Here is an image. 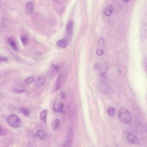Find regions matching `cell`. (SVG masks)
<instances>
[{"label":"cell","instance_id":"6da1fadb","mask_svg":"<svg viewBox=\"0 0 147 147\" xmlns=\"http://www.w3.org/2000/svg\"><path fill=\"white\" fill-rule=\"evenodd\" d=\"M119 118L120 121L124 124L129 123L131 119V115L127 109L122 107L119 109L118 113Z\"/></svg>","mask_w":147,"mask_h":147},{"label":"cell","instance_id":"7a4b0ae2","mask_svg":"<svg viewBox=\"0 0 147 147\" xmlns=\"http://www.w3.org/2000/svg\"><path fill=\"white\" fill-rule=\"evenodd\" d=\"M6 121L9 126L14 128H18L21 126L22 124L20 119L15 114L9 115L7 118Z\"/></svg>","mask_w":147,"mask_h":147},{"label":"cell","instance_id":"3957f363","mask_svg":"<svg viewBox=\"0 0 147 147\" xmlns=\"http://www.w3.org/2000/svg\"><path fill=\"white\" fill-rule=\"evenodd\" d=\"M74 130L72 127L69 129L65 138L63 147H70L72 143L73 136Z\"/></svg>","mask_w":147,"mask_h":147},{"label":"cell","instance_id":"277c9868","mask_svg":"<svg viewBox=\"0 0 147 147\" xmlns=\"http://www.w3.org/2000/svg\"><path fill=\"white\" fill-rule=\"evenodd\" d=\"M126 138L129 142L132 144H137L139 141L137 137L130 133L127 134Z\"/></svg>","mask_w":147,"mask_h":147},{"label":"cell","instance_id":"5b68a950","mask_svg":"<svg viewBox=\"0 0 147 147\" xmlns=\"http://www.w3.org/2000/svg\"><path fill=\"white\" fill-rule=\"evenodd\" d=\"M74 23L73 21L70 20L67 22L66 27V31L67 34L69 36L71 35Z\"/></svg>","mask_w":147,"mask_h":147},{"label":"cell","instance_id":"8992f818","mask_svg":"<svg viewBox=\"0 0 147 147\" xmlns=\"http://www.w3.org/2000/svg\"><path fill=\"white\" fill-rule=\"evenodd\" d=\"M46 79L44 77H40L37 79L35 82V86L37 88L42 87L45 82Z\"/></svg>","mask_w":147,"mask_h":147},{"label":"cell","instance_id":"52a82bcc","mask_svg":"<svg viewBox=\"0 0 147 147\" xmlns=\"http://www.w3.org/2000/svg\"><path fill=\"white\" fill-rule=\"evenodd\" d=\"M60 122L58 119H55L52 122L51 125L52 129L54 131L58 130L60 127Z\"/></svg>","mask_w":147,"mask_h":147},{"label":"cell","instance_id":"ba28073f","mask_svg":"<svg viewBox=\"0 0 147 147\" xmlns=\"http://www.w3.org/2000/svg\"><path fill=\"white\" fill-rule=\"evenodd\" d=\"M107 71V67L106 65H104L101 66L100 70V74L102 78H104L106 77Z\"/></svg>","mask_w":147,"mask_h":147},{"label":"cell","instance_id":"9c48e42d","mask_svg":"<svg viewBox=\"0 0 147 147\" xmlns=\"http://www.w3.org/2000/svg\"><path fill=\"white\" fill-rule=\"evenodd\" d=\"M56 44L58 47L61 48H63L67 46V42L64 39H62L57 41L56 42Z\"/></svg>","mask_w":147,"mask_h":147},{"label":"cell","instance_id":"30bf717a","mask_svg":"<svg viewBox=\"0 0 147 147\" xmlns=\"http://www.w3.org/2000/svg\"><path fill=\"white\" fill-rule=\"evenodd\" d=\"M47 111L45 109L42 111L40 114V118L41 121L44 123L47 122Z\"/></svg>","mask_w":147,"mask_h":147},{"label":"cell","instance_id":"8fae6325","mask_svg":"<svg viewBox=\"0 0 147 147\" xmlns=\"http://www.w3.org/2000/svg\"><path fill=\"white\" fill-rule=\"evenodd\" d=\"M113 11L112 6L111 5H109L105 7L104 11V13L106 16H109L112 14Z\"/></svg>","mask_w":147,"mask_h":147},{"label":"cell","instance_id":"7c38bea8","mask_svg":"<svg viewBox=\"0 0 147 147\" xmlns=\"http://www.w3.org/2000/svg\"><path fill=\"white\" fill-rule=\"evenodd\" d=\"M19 111L25 116H28L30 114V111L26 107H21L19 108Z\"/></svg>","mask_w":147,"mask_h":147},{"label":"cell","instance_id":"4fadbf2b","mask_svg":"<svg viewBox=\"0 0 147 147\" xmlns=\"http://www.w3.org/2000/svg\"><path fill=\"white\" fill-rule=\"evenodd\" d=\"M61 78V75H59L56 79L55 85V89L56 90H58L60 88Z\"/></svg>","mask_w":147,"mask_h":147},{"label":"cell","instance_id":"5bb4252c","mask_svg":"<svg viewBox=\"0 0 147 147\" xmlns=\"http://www.w3.org/2000/svg\"><path fill=\"white\" fill-rule=\"evenodd\" d=\"M37 136L40 139H44L47 136L45 132L42 130H39L36 133Z\"/></svg>","mask_w":147,"mask_h":147},{"label":"cell","instance_id":"9a60e30c","mask_svg":"<svg viewBox=\"0 0 147 147\" xmlns=\"http://www.w3.org/2000/svg\"><path fill=\"white\" fill-rule=\"evenodd\" d=\"M8 41L11 48L15 51H17V48L15 42L12 39L10 38L8 39Z\"/></svg>","mask_w":147,"mask_h":147},{"label":"cell","instance_id":"2e32d148","mask_svg":"<svg viewBox=\"0 0 147 147\" xmlns=\"http://www.w3.org/2000/svg\"><path fill=\"white\" fill-rule=\"evenodd\" d=\"M27 9L30 12H32L33 10V6L32 3L31 2H27L26 4Z\"/></svg>","mask_w":147,"mask_h":147},{"label":"cell","instance_id":"e0dca14e","mask_svg":"<svg viewBox=\"0 0 147 147\" xmlns=\"http://www.w3.org/2000/svg\"><path fill=\"white\" fill-rule=\"evenodd\" d=\"M34 81V77L31 76L26 79L24 80V82L26 84L28 85L32 83Z\"/></svg>","mask_w":147,"mask_h":147},{"label":"cell","instance_id":"ac0fdd59","mask_svg":"<svg viewBox=\"0 0 147 147\" xmlns=\"http://www.w3.org/2000/svg\"><path fill=\"white\" fill-rule=\"evenodd\" d=\"M20 40L23 45L24 46H26L27 43L26 37L24 35H22L21 36Z\"/></svg>","mask_w":147,"mask_h":147},{"label":"cell","instance_id":"d6986e66","mask_svg":"<svg viewBox=\"0 0 147 147\" xmlns=\"http://www.w3.org/2000/svg\"><path fill=\"white\" fill-rule=\"evenodd\" d=\"M108 113L110 116L113 115L115 113V110L114 108L112 107L109 108L108 110Z\"/></svg>","mask_w":147,"mask_h":147},{"label":"cell","instance_id":"ffe728a7","mask_svg":"<svg viewBox=\"0 0 147 147\" xmlns=\"http://www.w3.org/2000/svg\"><path fill=\"white\" fill-rule=\"evenodd\" d=\"M64 107L63 104L62 102H61L58 106L57 111L59 112H62Z\"/></svg>","mask_w":147,"mask_h":147},{"label":"cell","instance_id":"44dd1931","mask_svg":"<svg viewBox=\"0 0 147 147\" xmlns=\"http://www.w3.org/2000/svg\"><path fill=\"white\" fill-rule=\"evenodd\" d=\"M7 132L4 128L1 126L0 127V135L4 136L6 134Z\"/></svg>","mask_w":147,"mask_h":147},{"label":"cell","instance_id":"7402d4cb","mask_svg":"<svg viewBox=\"0 0 147 147\" xmlns=\"http://www.w3.org/2000/svg\"><path fill=\"white\" fill-rule=\"evenodd\" d=\"M104 52L103 50L99 49L96 51V54L98 56H101L103 54Z\"/></svg>","mask_w":147,"mask_h":147},{"label":"cell","instance_id":"603a6c76","mask_svg":"<svg viewBox=\"0 0 147 147\" xmlns=\"http://www.w3.org/2000/svg\"><path fill=\"white\" fill-rule=\"evenodd\" d=\"M60 95L61 98L62 99H64L65 98V94L64 92L63 91H61V92Z\"/></svg>","mask_w":147,"mask_h":147},{"label":"cell","instance_id":"cb8c5ba5","mask_svg":"<svg viewBox=\"0 0 147 147\" xmlns=\"http://www.w3.org/2000/svg\"><path fill=\"white\" fill-rule=\"evenodd\" d=\"M14 91L17 92L21 93L24 92V89H15L14 90Z\"/></svg>","mask_w":147,"mask_h":147},{"label":"cell","instance_id":"d4e9b609","mask_svg":"<svg viewBox=\"0 0 147 147\" xmlns=\"http://www.w3.org/2000/svg\"><path fill=\"white\" fill-rule=\"evenodd\" d=\"M0 60L1 61H5L7 60V59L4 57H2L0 58Z\"/></svg>","mask_w":147,"mask_h":147},{"label":"cell","instance_id":"484cf974","mask_svg":"<svg viewBox=\"0 0 147 147\" xmlns=\"http://www.w3.org/2000/svg\"><path fill=\"white\" fill-rule=\"evenodd\" d=\"M123 1L124 2H125V3H128L130 1H129V0H125V1Z\"/></svg>","mask_w":147,"mask_h":147},{"label":"cell","instance_id":"4316f807","mask_svg":"<svg viewBox=\"0 0 147 147\" xmlns=\"http://www.w3.org/2000/svg\"><path fill=\"white\" fill-rule=\"evenodd\" d=\"M145 62H146V66L147 68V58H146L145 59Z\"/></svg>","mask_w":147,"mask_h":147}]
</instances>
